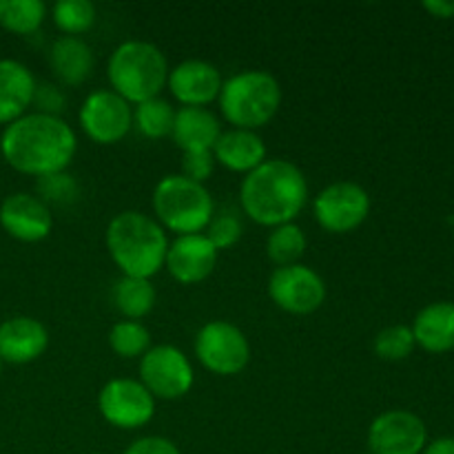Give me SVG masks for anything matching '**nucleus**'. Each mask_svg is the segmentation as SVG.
Segmentation results:
<instances>
[{
	"mask_svg": "<svg viewBox=\"0 0 454 454\" xmlns=\"http://www.w3.org/2000/svg\"><path fill=\"white\" fill-rule=\"evenodd\" d=\"M75 133L56 115L25 114L4 127L0 137L3 158L13 171L34 177L62 173L75 155Z\"/></svg>",
	"mask_w": 454,
	"mask_h": 454,
	"instance_id": "1",
	"label": "nucleus"
},
{
	"mask_svg": "<svg viewBox=\"0 0 454 454\" xmlns=\"http://www.w3.org/2000/svg\"><path fill=\"white\" fill-rule=\"evenodd\" d=\"M242 208L262 226L291 224L309 200L304 173L288 160H266L239 186Z\"/></svg>",
	"mask_w": 454,
	"mask_h": 454,
	"instance_id": "2",
	"label": "nucleus"
},
{
	"mask_svg": "<svg viewBox=\"0 0 454 454\" xmlns=\"http://www.w3.org/2000/svg\"><path fill=\"white\" fill-rule=\"evenodd\" d=\"M106 248L111 260L127 278L151 279L162 270L168 239L153 217L124 211L106 226Z\"/></svg>",
	"mask_w": 454,
	"mask_h": 454,
	"instance_id": "3",
	"label": "nucleus"
},
{
	"mask_svg": "<svg viewBox=\"0 0 454 454\" xmlns=\"http://www.w3.org/2000/svg\"><path fill=\"white\" fill-rule=\"evenodd\" d=\"M111 91L118 93L129 105L158 98L168 80V62L155 44L142 40L122 43L109 58Z\"/></svg>",
	"mask_w": 454,
	"mask_h": 454,
	"instance_id": "4",
	"label": "nucleus"
},
{
	"mask_svg": "<svg viewBox=\"0 0 454 454\" xmlns=\"http://www.w3.org/2000/svg\"><path fill=\"white\" fill-rule=\"evenodd\" d=\"M217 100L222 115L233 129L255 131L278 115L282 87L266 71H242L224 80Z\"/></svg>",
	"mask_w": 454,
	"mask_h": 454,
	"instance_id": "5",
	"label": "nucleus"
},
{
	"mask_svg": "<svg viewBox=\"0 0 454 454\" xmlns=\"http://www.w3.org/2000/svg\"><path fill=\"white\" fill-rule=\"evenodd\" d=\"M153 211L160 226L180 235L202 233L215 215V204L204 184L184 176H167L153 191Z\"/></svg>",
	"mask_w": 454,
	"mask_h": 454,
	"instance_id": "6",
	"label": "nucleus"
},
{
	"mask_svg": "<svg viewBox=\"0 0 454 454\" xmlns=\"http://www.w3.org/2000/svg\"><path fill=\"white\" fill-rule=\"evenodd\" d=\"M195 355L213 375L233 377L247 368L251 359V346L247 335L235 324L215 319L200 328L195 337Z\"/></svg>",
	"mask_w": 454,
	"mask_h": 454,
	"instance_id": "7",
	"label": "nucleus"
},
{
	"mask_svg": "<svg viewBox=\"0 0 454 454\" xmlns=\"http://www.w3.org/2000/svg\"><path fill=\"white\" fill-rule=\"evenodd\" d=\"M189 357L176 346H153L140 359V384L153 399H180L193 386Z\"/></svg>",
	"mask_w": 454,
	"mask_h": 454,
	"instance_id": "8",
	"label": "nucleus"
},
{
	"mask_svg": "<svg viewBox=\"0 0 454 454\" xmlns=\"http://www.w3.org/2000/svg\"><path fill=\"white\" fill-rule=\"evenodd\" d=\"M315 220L328 233L344 235L359 229L371 213V195L355 182H335L315 198Z\"/></svg>",
	"mask_w": 454,
	"mask_h": 454,
	"instance_id": "9",
	"label": "nucleus"
},
{
	"mask_svg": "<svg viewBox=\"0 0 454 454\" xmlns=\"http://www.w3.org/2000/svg\"><path fill=\"white\" fill-rule=\"evenodd\" d=\"M269 295L286 313L310 315L326 300V284L304 264L279 266L269 279Z\"/></svg>",
	"mask_w": 454,
	"mask_h": 454,
	"instance_id": "10",
	"label": "nucleus"
},
{
	"mask_svg": "<svg viewBox=\"0 0 454 454\" xmlns=\"http://www.w3.org/2000/svg\"><path fill=\"white\" fill-rule=\"evenodd\" d=\"M98 408L106 424L122 430H136L155 415V399L140 381L114 380L98 395Z\"/></svg>",
	"mask_w": 454,
	"mask_h": 454,
	"instance_id": "11",
	"label": "nucleus"
},
{
	"mask_svg": "<svg viewBox=\"0 0 454 454\" xmlns=\"http://www.w3.org/2000/svg\"><path fill=\"white\" fill-rule=\"evenodd\" d=\"M80 127L98 145H115L133 127V111L118 93L102 89L93 91L80 106Z\"/></svg>",
	"mask_w": 454,
	"mask_h": 454,
	"instance_id": "12",
	"label": "nucleus"
},
{
	"mask_svg": "<svg viewBox=\"0 0 454 454\" xmlns=\"http://www.w3.org/2000/svg\"><path fill=\"white\" fill-rule=\"evenodd\" d=\"M428 443V430L421 417L408 411H388L368 428L372 454H421Z\"/></svg>",
	"mask_w": 454,
	"mask_h": 454,
	"instance_id": "13",
	"label": "nucleus"
},
{
	"mask_svg": "<svg viewBox=\"0 0 454 454\" xmlns=\"http://www.w3.org/2000/svg\"><path fill=\"white\" fill-rule=\"evenodd\" d=\"M0 226L9 238L34 244L51 233L53 217L40 198L31 193H13L0 204Z\"/></svg>",
	"mask_w": 454,
	"mask_h": 454,
	"instance_id": "14",
	"label": "nucleus"
},
{
	"mask_svg": "<svg viewBox=\"0 0 454 454\" xmlns=\"http://www.w3.org/2000/svg\"><path fill=\"white\" fill-rule=\"evenodd\" d=\"M217 264V248L204 233L180 235L168 244L164 266L180 284H200L213 273Z\"/></svg>",
	"mask_w": 454,
	"mask_h": 454,
	"instance_id": "15",
	"label": "nucleus"
},
{
	"mask_svg": "<svg viewBox=\"0 0 454 454\" xmlns=\"http://www.w3.org/2000/svg\"><path fill=\"white\" fill-rule=\"evenodd\" d=\"M168 91L184 106H207L224 84L220 69L204 60H184L168 71Z\"/></svg>",
	"mask_w": 454,
	"mask_h": 454,
	"instance_id": "16",
	"label": "nucleus"
},
{
	"mask_svg": "<svg viewBox=\"0 0 454 454\" xmlns=\"http://www.w3.org/2000/svg\"><path fill=\"white\" fill-rule=\"evenodd\" d=\"M49 333L34 317H9L0 324V362L31 364L47 350Z\"/></svg>",
	"mask_w": 454,
	"mask_h": 454,
	"instance_id": "17",
	"label": "nucleus"
},
{
	"mask_svg": "<svg viewBox=\"0 0 454 454\" xmlns=\"http://www.w3.org/2000/svg\"><path fill=\"white\" fill-rule=\"evenodd\" d=\"M415 344L426 353L443 355L454 350V301H433L417 313L411 326Z\"/></svg>",
	"mask_w": 454,
	"mask_h": 454,
	"instance_id": "18",
	"label": "nucleus"
},
{
	"mask_svg": "<svg viewBox=\"0 0 454 454\" xmlns=\"http://www.w3.org/2000/svg\"><path fill=\"white\" fill-rule=\"evenodd\" d=\"M35 80L22 62L0 60V124H12L25 115L34 102Z\"/></svg>",
	"mask_w": 454,
	"mask_h": 454,
	"instance_id": "19",
	"label": "nucleus"
},
{
	"mask_svg": "<svg viewBox=\"0 0 454 454\" xmlns=\"http://www.w3.org/2000/svg\"><path fill=\"white\" fill-rule=\"evenodd\" d=\"M213 158L229 171L248 176L266 162V145L255 131L229 129L217 137L215 146H213Z\"/></svg>",
	"mask_w": 454,
	"mask_h": 454,
	"instance_id": "20",
	"label": "nucleus"
},
{
	"mask_svg": "<svg viewBox=\"0 0 454 454\" xmlns=\"http://www.w3.org/2000/svg\"><path fill=\"white\" fill-rule=\"evenodd\" d=\"M220 133V120L207 106H182L180 111H176L171 137L182 153L213 151Z\"/></svg>",
	"mask_w": 454,
	"mask_h": 454,
	"instance_id": "21",
	"label": "nucleus"
},
{
	"mask_svg": "<svg viewBox=\"0 0 454 454\" xmlns=\"http://www.w3.org/2000/svg\"><path fill=\"white\" fill-rule=\"evenodd\" d=\"M49 65H51L53 74L67 87H78L82 84L89 75L93 74V58L91 47L84 43L82 38L75 35H62L51 44L49 51Z\"/></svg>",
	"mask_w": 454,
	"mask_h": 454,
	"instance_id": "22",
	"label": "nucleus"
},
{
	"mask_svg": "<svg viewBox=\"0 0 454 454\" xmlns=\"http://www.w3.org/2000/svg\"><path fill=\"white\" fill-rule=\"evenodd\" d=\"M114 304L131 322L149 315L155 306V288L149 279L127 278L118 279L114 286Z\"/></svg>",
	"mask_w": 454,
	"mask_h": 454,
	"instance_id": "23",
	"label": "nucleus"
},
{
	"mask_svg": "<svg viewBox=\"0 0 454 454\" xmlns=\"http://www.w3.org/2000/svg\"><path fill=\"white\" fill-rule=\"evenodd\" d=\"M47 4L40 0H0V27L18 35H31L43 27Z\"/></svg>",
	"mask_w": 454,
	"mask_h": 454,
	"instance_id": "24",
	"label": "nucleus"
},
{
	"mask_svg": "<svg viewBox=\"0 0 454 454\" xmlns=\"http://www.w3.org/2000/svg\"><path fill=\"white\" fill-rule=\"evenodd\" d=\"M173 120H176V111H173L171 102L162 100V98H151V100L140 102L133 111V124L149 140L171 136Z\"/></svg>",
	"mask_w": 454,
	"mask_h": 454,
	"instance_id": "25",
	"label": "nucleus"
},
{
	"mask_svg": "<svg viewBox=\"0 0 454 454\" xmlns=\"http://www.w3.org/2000/svg\"><path fill=\"white\" fill-rule=\"evenodd\" d=\"M306 251V235L297 224H282L275 226L273 233L269 235L266 242V253H269L270 262L279 266L300 264L301 255Z\"/></svg>",
	"mask_w": 454,
	"mask_h": 454,
	"instance_id": "26",
	"label": "nucleus"
},
{
	"mask_svg": "<svg viewBox=\"0 0 454 454\" xmlns=\"http://www.w3.org/2000/svg\"><path fill=\"white\" fill-rule=\"evenodd\" d=\"M53 22L65 35H75L89 31L96 22V4L89 0H60L51 9Z\"/></svg>",
	"mask_w": 454,
	"mask_h": 454,
	"instance_id": "27",
	"label": "nucleus"
},
{
	"mask_svg": "<svg viewBox=\"0 0 454 454\" xmlns=\"http://www.w3.org/2000/svg\"><path fill=\"white\" fill-rule=\"evenodd\" d=\"M109 346L118 357L136 359L151 348V335L140 322L124 319L118 322L109 333Z\"/></svg>",
	"mask_w": 454,
	"mask_h": 454,
	"instance_id": "28",
	"label": "nucleus"
},
{
	"mask_svg": "<svg viewBox=\"0 0 454 454\" xmlns=\"http://www.w3.org/2000/svg\"><path fill=\"white\" fill-rule=\"evenodd\" d=\"M415 346V335H412L411 326H403V324L384 328L375 337L377 357L386 359V362H402V359L411 357Z\"/></svg>",
	"mask_w": 454,
	"mask_h": 454,
	"instance_id": "29",
	"label": "nucleus"
},
{
	"mask_svg": "<svg viewBox=\"0 0 454 454\" xmlns=\"http://www.w3.org/2000/svg\"><path fill=\"white\" fill-rule=\"evenodd\" d=\"M208 242L217 248V251H224V248L235 247L242 238V224H239V217L233 213H220V215H213L211 222L207 226Z\"/></svg>",
	"mask_w": 454,
	"mask_h": 454,
	"instance_id": "30",
	"label": "nucleus"
},
{
	"mask_svg": "<svg viewBox=\"0 0 454 454\" xmlns=\"http://www.w3.org/2000/svg\"><path fill=\"white\" fill-rule=\"evenodd\" d=\"M38 191L44 200H51V202L67 204L74 202L75 195H78V184L71 176L62 173H53V176L40 177L38 180Z\"/></svg>",
	"mask_w": 454,
	"mask_h": 454,
	"instance_id": "31",
	"label": "nucleus"
},
{
	"mask_svg": "<svg viewBox=\"0 0 454 454\" xmlns=\"http://www.w3.org/2000/svg\"><path fill=\"white\" fill-rule=\"evenodd\" d=\"M213 168H215L213 151H191L182 155V176L189 177L191 182L204 184L213 176Z\"/></svg>",
	"mask_w": 454,
	"mask_h": 454,
	"instance_id": "32",
	"label": "nucleus"
},
{
	"mask_svg": "<svg viewBox=\"0 0 454 454\" xmlns=\"http://www.w3.org/2000/svg\"><path fill=\"white\" fill-rule=\"evenodd\" d=\"M31 105L38 106V114L56 115L58 118V114L65 106V96H62V91L56 84H35L34 102Z\"/></svg>",
	"mask_w": 454,
	"mask_h": 454,
	"instance_id": "33",
	"label": "nucleus"
},
{
	"mask_svg": "<svg viewBox=\"0 0 454 454\" xmlns=\"http://www.w3.org/2000/svg\"><path fill=\"white\" fill-rule=\"evenodd\" d=\"M124 454H182L167 437H142L133 442Z\"/></svg>",
	"mask_w": 454,
	"mask_h": 454,
	"instance_id": "34",
	"label": "nucleus"
},
{
	"mask_svg": "<svg viewBox=\"0 0 454 454\" xmlns=\"http://www.w3.org/2000/svg\"><path fill=\"white\" fill-rule=\"evenodd\" d=\"M424 9L434 18H454V0H426Z\"/></svg>",
	"mask_w": 454,
	"mask_h": 454,
	"instance_id": "35",
	"label": "nucleus"
},
{
	"mask_svg": "<svg viewBox=\"0 0 454 454\" xmlns=\"http://www.w3.org/2000/svg\"><path fill=\"white\" fill-rule=\"evenodd\" d=\"M421 454H454V437H439L426 443Z\"/></svg>",
	"mask_w": 454,
	"mask_h": 454,
	"instance_id": "36",
	"label": "nucleus"
},
{
	"mask_svg": "<svg viewBox=\"0 0 454 454\" xmlns=\"http://www.w3.org/2000/svg\"><path fill=\"white\" fill-rule=\"evenodd\" d=\"M0 372H3V362H0Z\"/></svg>",
	"mask_w": 454,
	"mask_h": 454,
	"instance_id": "37",
	"label": "nucleus"
},
{
	"mask_svg": "<svg viewBox=\"0 0 454 454\" xmlns=\"http://www.w3.org/2000/svg\"><path fill=\"white\" fill-rule=\"evenodd\" d=\"M364 454H372V452H364Z\"/></svg>",
	"mask_w": 454,
	"mask_h": 454,
	"instance_id": "38",
	"label": "nucleus"
}]
</instances>
